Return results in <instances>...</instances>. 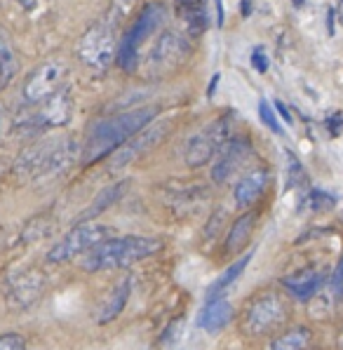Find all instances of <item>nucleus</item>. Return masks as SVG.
Masks as SVG:
<instances>
[{
	"label": "nucleus",
	"instance_id": "obj_1",
	"mask_svg": "<svg viewBox=\"0 0 343 350\" xmlns=\"http://www.w3.org/2000/svg\"><path fill=\"white\" fill-rule=\"evenodd\" d=\"M155 116H158V106H139V109H130L94 122L87 132L83 150H80L83 165H94L104 160L106 155L115 153L118 148L130 142L134 134L151 125Z\"/></svg>",
	"mask_w": 343,
	"mask_h": 350
},
{
	"label": "nucleus",
	"instance_id": "obj_2",
	"mask_svg": "<svg viewBox=\"0 0 343 350\" xmlns=\"http://www.w3.org/2000/svg\"><path fill=\"white\" fill-rule=\"evenodd\" d=\"M78 144L68 137H55L29 146L14 160V176L19 181H40L57 176L73 165Z\"/></svg>",
	"mask_w": 343,
	"mask_h": 350
},
{
	"label": "nucleus",
	"instance_id": "obj_3",
	"mask_svg": "<svg viewBox=\"0 0 343 350\" xmlns=\"http://www.w3.org/2000/svg\"><path fill=\"white\" fill-rule=\"evenodd\" d=\"M163 250V240L148 238V235H122V238H109L94 247L90 254H85L83 271L99 273V271H118L134 263L155 256Z\"/></svg>",
	"mask_w": 343,
	"mask_h": 350
},
{
	"label": "nucleus",
	"instance_id": "obj_4",
	"mask_svg": "<svg viewBox=\"0 0 343 350\" xmlns=\"http://www.w3.org/2000/svg\"><path fill=\"white\" fill-rule=\"evenodd\" d=\"M165 17H167V10L163 3H146L141 8V12L137 14V19L132 21V26L125 31L122 40L118 42L115 52V64L122 73H134L141 62V45L148 38L155 36V31L163 26Z\"/></svg>",
	"mask_w": 343,
	"mask_h": 350
},
{
	"label": "nucleus",
	"instance_id": "obj_5",
	"mask_svg": "<svg viewBox=\"0 0 343 350\" xmlns=\"http://www.w3.org/2000/svg\"><path fill=\"white\" fill-rule=\"evenodd\" d=\"M118 42H115V29L109 21L90 26L78 42V59L87 71L96 75H104L115 62Z\"/></svg>",
	"mask_w": 343,
	"mask_h": 350
},
{
	"label": "nucleus",
	"instance_id": "obj_6",
	"mask_svg": "<svg viewBox=\"0 0 343 350\" xmlns=\"http://www.w3.org/2000/svg\"><path fill=\"white\" fill-rule=\"evenodd\" d=\"M111 235H113V228H109V226H104V224L85 221V224L73 226L61 240L50 247V252H47V263H55L57 266V263H66L80 254H90L94 247L106 242Z\"/></svg>",
	"mask_w": 343,
	"mask_h": 350
},
{
	"label": "nucleus",
	"instance_id": "obj_7",
	"mask_svg": "<svg viewBox=\"0 0 343 350\" xmlns=\"http://www.w3.org/2000/svg\"><path fill=\"white\" fill-rule=\"evenodd\" d=\"M230 129H233L230 116H219L207 127H202L189 142V146H186V165L197 170V167H205L207 163H212L219 155V150L226 146V142L230 139Z\"/></svg>",
	"mask_w": 343,
	"mask_h": 350
},
{
	"label": "nucleus",
	"instance_id": "obj_8",
	"mask_svg": "<svg viewBox=\"0 0 343 350\" xmlns=\"http://www.w3.org/2000/svg\"><path fill=\"white\" fill-rule=\"evenodd\" d=\"M71 111H73L71 94H68L66 88H61L47 101L38 104V109L33 113L19 118V120L14 122V129L21 134H38V132H45V129L64 127L71 120Z\"/></svg>",
	"mask_w": 343,
	"mask_h": 350
},
{
	"label": "nucleus",
	"instance_id": "obj_9",
	"mask_svg": "<svg viewBox=\"0 0 343 350\" xmlns=\"http://www.w3.org/2000/svg\"><path fill=\"white\" fill-rule=\"evenodd\" d=\"M287 320V306L280 294L266 292L259 294L247 306L243 317V327L249 336H266V334L280 329Z\"/></svg>",
	"mask_w": 343,
	"mask_h": 350
},
{
	"label": "nucleus",
	"instance_id": "obj_10",
	"mask_svg": "<svg viewBox=\"0 0 343 350\" xmlns=\"http://www.w3.org/2000/svg\"><path fill=\"white\" fill-rule=\"evenodd\" d=\"M191 57L189 40L186 36L176 33V31H165L160 33L158 40L153 42L151 52L146 57V71L153 78H163V75L174 73L176 68H181Z\"/></svg>",
	"mask_w": 343,
	"mask_h": 350
},
{
	"label": "nucleus",
	"instance_id": "obj_11",
	"mask_svg": "<svg viewBox=\"0 0 343 350\" xmlns=\"http://www.w3.org/2000/svg\"><path fill=\"white\" fill-rule=\"evenodd\" d=\"M66 78V64L61 59H47L38 68L29 73L24 83V101L31 106H38L47 101L52 94L61 90V83Z\"/></svg>",
	"mask_w": 343,
	"mask_h": 350
},
{
	"label": "nucleus",
	"instance_id": "obj_12",
	"mask_svg": "<svg viewBox=\"0 0 343 350\" xmlns=\"http://www.w3.org/2000/svg\"><path fill=\"white\" fill-rule=\"evenodd\" d=\"M169 134V122H151L148 127H143L139 134H134L125 146H120L111 158V170H122V167L137 163L139 158L148 155L153 148H158V144Z\"/></svg>",
	"mask_w": 343,
	"mask_h": 350
},
{
	"label": "nucleus",
	"instance_id": "obj_13",
	"mask_svg": "<svg viewBox=\"0 0 343 350\" xmlns=\"http://www.w3.org/2000/svg\"><path fill=\"white\" fill-rule=\"evenodd\" d=\"M251 153H254V148H251V142L247 137H230L226 146L219 150L217 163L212 167L214 184H228L251 158Z\"/></svg>",
	"mask_w": 343,
	"mask_h": 350
},
{
	"label": "nucleus",
	"instance_id": "obj_14",
	"mask_svg": "<svg viewBox=\"0 0 343 350\" xmlns=\"http://www.w3.org/2000/svg\"><path fill=\"white\" fill-rule=\"evenodd\" d=\"M42 292H45V278H42L40 271H33V268L19 271L10 280L5 301H8L10 310H29L31 306H36Z\"/></svg>",
	"mask_w": 343,
	"mask_h": 350
},
{
	"label": "nucleus",
	"instance_id": "obj_15",
	"mask_svg": "<svg viewBox=\"0 0 343 350\" xmlns=\"http://www.w3.org/2000/svg\"><path fill=\"white\" fill-rule=\"evenodd\" d=\"M325 282H327L325 271L315 266H308V268H303V271L282 278V287H285L297 301H303V304L313 299V296L323 289Z\"/></svg>",
	"mask_w": 343,
	"mask_h": 350
},
{
	"label": "nucleus",
	"instance_id": "obj_16",
	"mask_svg": "<svg viewBox=\"0 0 343 350\" xmlns=\"http://www.w3.org/2000/svg\"><path fill=\"white\" fill-rule=\"evenodd\" d=\"M174 12L193 40L202 38L210 29V12L205 0H174Z\"/></svg>",
	"mask_w": 343,
	"mask_h": 350
},
{
	"label": "nucleus",
	"instance_id": "obj_17",
	"mask_svg": "<svg viewBox=\"0 0 343 350\" xmlns=\"http://www.w3.org/2000/svg\"><path fill=\"white\" fill-rule=\"evenodd\" d=\"M268 181H271V174H268V170H264V167H256V170L247 172V174L235 184V191H233L235 204H238L240 209L251 207V204L264 196Z\"/></svg>",
	"mask_w": 343,
	"mask_h": 350
},
{
	"label": "nucleus",
	"instance_id": "obj_18",
	"mask_svg": "<svg viewBox=\"0 0 343 350\" xmlns=\"http://www.w3.org/2000/svg\"><path fill=\"white\" fill-rule=\"evenodd\" d=\"M233 320V306L226 299H217V301H207L200 310V317H197V327L210 334L221 332L228 322Z\"/></svg>",
	"mask_w": 343,
	"mask_h": 350
},
{
	"label": "nucleus",
	"instance_id": "obj_19",
	"mask_svg": "<svg viewBox=\"0 0 343 350\" xmlns=\"http://www.w3.org/2000/svg\"><path fill=\"white\" fill-rule=\"evenodd\" d=\"M130 292H132V278H122L113 287V292H109L104 304L99 306V313H96L99 325H109V322H113L125 310L127 301H130Z\"/></svg>",
	"mask_w": 343,
	"mask_h": 350
},
{
	"label": "nucleus",
	"instance_id": "obj_20",
	"mask_svg": "<svg viewBox=\"0 0 343 350\" xmlns=\"http://www.w3.org/2000/svg\"><path fill=\"white\" fill-rule=\"evenodd\" d=\"M251 256H254V250L247 252V254H243L238 258V261H233L230 266L226 268V271L221 273L214 282L207 287V294H205V304L207 301H217V299H223V294L230 289V284L233 282H238V278L245 273V268L249 266V261H251Z\"/></svg>",
	"mask_w": 343,
	"mask_h": 350
},
{
	"label": "nucleus",
	"instance_id": "obj_21",
	"mask_svg": "<svg viewBox=\"0 0 343 350\" xmlns=\"http://www.w3.org/2000/svg\"><path fill=\"white\" fill-rule=\"evenodd\" d=\"M254 226H256V212H245L243 217H238L230 226L226 242H223V254H240L243 247L247 245L251 233H254Z\"/></svg>",
	"mask_w": 343,
	"mask_h": 350
},
{
	"label": "nucleus",
	"instance_id": "obj_22",
	"mask_svg": "<svg viewBox=\"0 0 343 350\" xmlns=\"http://www.w3.org/2000/svg\"><path fill=\"white\" fill-rule=\"evenodd\" d=\"M19 71V59L14 50L12 36L5 26H0V90H5Z\"/></svg>",
	"mask_w": 343,
	"mask_h": 350
},
{
	"label": "nucleus",
	"instance_id": "obj_23",
	"mask_svg": "<svg viewBox=\"0 0 343 350\" xmlns=\"http://www.w3.org/2000/svg\"><path fill=\"white\" fill-rule=\"evenodd\" d=\"M125 188H127V181H118V184L104 188V191H101L99 196H96L94 200H92V204H90V207L85 209L83 214H80V224L92 221V219L99 217V214L104 212V209H109L115 200H120L122 193H125Z\"/></svg>",
	"mask_w": 343,
	"mask_h": 350
},
{
	"label": "nucleus",
	"instance_id": "obj_24",
	"mask_svg": "<svg viewBox=\"0 0 343 350\" xmlns=\"http://www.w3.org/2000/svg\"><path fill=\"white\" fill-rule=\"evenodd\" d=\"M310 338H313V334L308 327H294V329L273 338L266 350H305L310 346Z\"/></svg>",
	"mask_w": 343,
	"mask_h": 350
},
{
	"label": "nucleus",
	"instance_id": "obj_25",
	"mask_svg": "<svg viewBox=\"0 0 343 350\" xmlns=\"http://www.w3.org/2000/svg\"><path fill=\"white\" fill-rule=\"evenodd\" d=\"M303 204L310 209V212H329V209L336 207V198L327 191L313 188V191H308V196L303 198Z\"/></svg>",
	"mask_w": 343,
	"mask_h": 350
},
{
	"label": "nucleus",
	"instance_id": "obj_26",
	"mask_svg": "<svg viewBox=\"0 0 343 350\" xmlns=\"http://www.w3.org/2000/svg\"><path fill=\"white\" fill-rule=\"evenodd\" d=\"M137 3H139V0H111L109 17H106V21H109L113 29H118L122 21L130 17V12L134 10V5H137Z\"/></svg>",
	"mask_w": 343,
	"mask_h": 350
},
{
	"label": "nucleus",
	"instance_id": "obj_27",
	"mask_svg": "<svg viewBox=\"0 0 343 350\" xmlns=\"http://www.w3.org/2000/svg\"><path fill=\"white\" fill-rule=\"evenodd\" d=\"M287 153V188H297L305 184V170L303 165L299 163V158L292 153V150H285Z\"/></svg>",
	"mask_w": 343,
	"mask_h": 350
},
{
	"label": "nucleus",
	"instance_id": "obj_28",
	"mask_svg": "<svg viewBox=\"0 0 343 350\" xmlns=\"http://www.w3.org/2000/svg\"><path fill=\"white\" fill-rule=\"evenodd\" d=\"M259 118H261V122L271 129V132H275V134H282V127H280V120H277V116H275V111H273V106L268 104L266 99H261L259 101Z\"/></svg>",
	"mask_w": 343,
	"mask_h": 350
},
{
	"label": "nucleus",
	"instance_id": "obj_29",
	"mask_svg": "<svg viewBox=\"0 0 343 350\" xmlns=\"http://www.w3.org/2000/svg\"><path fill=\"white\" fill-rule=\"evenodd\" d=\"M0 350H26V338L17 332H8L0 336Z\"/></svg>",
	"mask_w": 343,
	"mask_h": 350
},
{
	"label": "nucleus",
	"instance_id": "obj_30",
	"mask_svg": "<svg viewBox=\"0 0 343 350\" xmlns=\"http://www.w3.org/2000/svg\"><path fill=\"white\" fill-rule=\"evenodd\" d=\"M181 327H184V320H174L172 325L165 329V334H163V338H160V343L163 346H174L176 341H179V336H181Z\"/></svg>",
	"mask_w": 343,
	"mask_h": 350
},
{
	"label": "nucleus",
	"instance_id": "obj_31",
	"mask_svg": "<svg viewBox=\"0 0 343 350\" xmlns=\"http://www.w3.org/2000/svg\"><path fill=\"white\" fill-rule=\"evenodd\" d=\"M325 127H327V132H329V137H341L343 134V113H331V116H327Z\"/></svg>",
	"mask_w": 343,
	"mask_h": 350
},
{
	"label": "nucleus",
	"instance_id": "obj_32",
	"mask_svg": "<svg viewBox=\"0 0 343 350\" xmlns=\"http://www.w3.org/2000/svg\"><path fill=\"white\" fill-rule=\"evenodd\" d=\"M251 66H254L259 73L268 71V57H266V52L261 50V47H256V50L251 52Z\"/></svg>",
	"mask_w": 343,
	"mask_h": 350
},
{
	"label": "nucleus",
	"instance_id": "obj_33",
	"mask_svg": "<svg viewBox=\"0 0 343 350\" xmlns=\"http://www.w3.org/2000/svg\"><path fill=\"white\" fill-rule=\"evenodd\" d=\"M331 287H334L336 299H343V258L339 261V266H336V271H334V278H331Z\"/></svg>",
	"mask_w": 343,
	"mask_h": 350
},
{
	"label": "nucleus",
	"instance_id": "obj_34",
	"mask_svg": "<svg viewBox=\"0 0 343 350\" xmlns=\"http://www.w3.org/2000/svg\"><path fill=\"white\" fill-rule=\"evenodd\" d=\"M275 111H277V113H280V116H282V120H285V122H287V125H292V122H294L292 113H289V109H287V106H285V104H282V101H275Z\"/></svg>",
	"mask_w": 343,
	"mask_h": 350
},
{
	"label": "nucleus",
	"instance_id": "obj_35",
	"mask_svg": "<svg viewBox=\"0 0 343 350\" xmlns=\"http://www.w3.org/2000/svg\"><path fill=\"white\" fill-rule=\"evenodd\" d=\"M334 17H336V10L327 8V33L329 36H334Z\"/></svg>",
	"mask_w": 343,
	"mask_h": 350
},
{
	"label": "nucleus",
	"instance_id": "obj_36",
	"mask_svg": "<svg viewBox=\"0 0 343 350\" xmlns=\"http://www.w3.org/2000/svg\"><path fill=\"white\" fill-rule=\"evenodd\" d=\"M214 3H217V24L223 26V3L221 0H214Z\"/></svg>",
	"mask_w": 343,
	"mask_h": 350
},
{
	"label": "nucleus",
	"instance_id": "obj_37",
	"mask_svg": "<svg viewBox=\"0 0 343 350\" xmlns=\"http://www.w3.org/2000/svg\"><path fill=\"white\" fill-rule=\"evenodd\" d=\"M240 12H243V17H249L251 14V0H243V3H240Z\"/></svg>",
	"mask_w": 343,
	"mask_h": 350
},
{
	"label": "nucleus",
	"instance_id": "obj_38",
	"mask_svg": "<svg viewBox=\"0 0 343 350\" xmlns=\"http://www.w3.org/2000/svg\"><path fill=\"white\" fill-rule=\"evenodd\" d=\"M17 3H19V5H21V8H24V10H33L36 5L40 3V0H17Z\"/></svg>",
	"mask_w": 343,
	"mask_h": 350
},
{
	"label": "nucleus",
	"instance_id": "obj_39",
	"mask_svg": "<svg viewBox=\"0 0 343 350\" xmlns=\"http://www.w3.org/2000/svg\"><path fill=\"white\" fill-rule=\"evenodd\" d=\"M219 78H221V75H219V73H217V75H214V78H212V85H210V96L214 94V88H217V83H219Z\"/></svg>",
	"mask_w": 343,
	"mask_h": 350
},
{
	"label": "nucleus",
	"instance_id": "obj_40",
	"mask_svg": "<svg viewBox=\"0 0 343 350\" xmlns=\"http://www.w3.org/2000/svg\"><path fill=\"white\" fill-rule=\"evenodd\" d=\"M292 3L297 5V8H303V3H305V0H292Z\"/></svg>",
	"mask_w": 343,
	"mask_h": 350
},
{
	"label": "nucleus",
	"instance_id": "obj_41",
	"mask_svg": "<svg viewBox=\"0 0 343 350\" xmlns=\"http://www.w3.org/2000/svg\"><path fill=\"white\" fill-rule=\"evenodd\" d=\"M0 125H3V111H0Z\"/></svg>",
	"mask_w": 343,
	"mask_h": 350
}]
</instances>
